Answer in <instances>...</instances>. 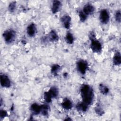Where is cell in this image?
<instances>
[{"label":"cell","instance_id":"obj_21","mask_svg":"<svg viewBox=\"0 0 121 121\" xmlns=\"http://www.w3.org/2000/svg\"><path fill=\"white\" fill-rule=\"evenodd\" d=\"M43 98L44 99L45 102H46V103L49 104L52 102V97L51 94L49 92V91H46L44 93L43 95Z\"/></svg>","mask_w":121,"mask_h":121},{"label":"cell","instance_id":"obj_19","mask_svg":"<svg viewBox=\"0 0 121 121\" xmlns=\"http://www.w3.org/2000/svg\"><path fill=\"white\" fill-rule=\"evenodd\" d=\"M65 41L68 44H71L74 43V37L72 34L69 32H68L65 36Z\"/></svg>","mask_w":121,"mask_h":121},{"label":"cell","instance_id":"obj_17","mask_svg":"<svg viewBox=\"0 0 121 121\" xmlns=\"http://www.w3.org/2000/svg\"><path fill=\"white\" fill-rule=\"evenodd\" d=\"M52 98L57 97L59 95V89L57 86H52L48 90Z\"/></svg>","mask_w":121,"mask_h":121},{"label":"cell","instance_id":"obj_3","mask_svg":"<svg viewBox=\"0 0 121 121\" xmlns=\"http://www.w3.org/2000/svg\"><path fill=\"white\" fill-rule=\"evenodd\" d=\"M90 49L94 53H100L102 50V45L100 42L94 38L90 39Z\"/></svg>","mask_w":121,"mask_h":121},{"label":"cell","instance_id":"obj_11","mask_svg":"<svg viewBox=\"0 0 121 121\" xmlns=\"http://www.w3.org/2000/svg\"><path fill=\"white\" fill-rule=\"evenodd\" d=\"M61 106L63 109L66 110H69L72 108L73 103L69 98H65L61 103Z\"/></svg>","mask_w":121,"mask_h":121},{"label":"cell","instance_id":"obj_27","mask_svg":"<svg viewBox=\"0 0 121 121\" xmlns=\"http://www.w3.org/2000/svg\"><path fill=\"white\" fill-rule=\"evenodd\" d=\"M63 76H64V77H67V76H68V73H66V72L64 73V74H63Z\"/></svg>","mask_w":121,"mask_h":121},{"label":"cell","instance_id":"obj_6","mask_svg":"<svg viewBox=\"0 0 121 121\" xmlns=\"http://www.w3.org/2000/svg\"><path fill=\"white\" fill-rule=\"evenodd\" d=\"M0 82V85L2 87L9 88L11 85V81L9 77L5 74H1Z\"/></svg>","mask_w":121,"mask_h":121},{"label":"cell","instance_id":"obj_28","mask_svg":"<svg viewBox=\"0 0 121 121\" xmlns=\"http://www.w3.org/2000/svg\"><path fill=\"white\" fill-rule=\"evenodd\" d=\"M65 120H66V121H71L72 120V119H70V118H69H69H67L66 119H65Z\"/></svg>","mask_w":121,"mask_h":121},{"label":"cell","instance_id":"obj_26","mask_svg":"<svg viewBox=\"0 0 121 121\" xmlns=\"http://www.w3.org/2000/svg\"><path fill=\"white\" fill-rule=\"evenodd\" d=\"M7 116H8V113L6 111L3 109H1L0 110V118L1 120L4 119Z\"/></svg>","mask_w":121,"mask_h":121},{"label":"cell","instance_id":"obj_24","mask_svg":"<svg viewBox=\"0 0 121 121\" xmlns=\"http://www.w3.org/2000/svg\"><path fill=\"white\" fill-rule=\"evenodd\" d=\"M95 113L99 116L103 115L104 113V112L103 109L99 105H97L95 107Z\"/></svg>","mask_w":121,"mask_h":121},{"label":"cell","instance_id":"obj_16","mask_svg":"<svg viewBox=\"0 0 121 121\" xmlns=\"http://www.w3.org/2000/svg\"><path fill=\"white\" fill-rule=\"evenodd\" d=\"M50 110L49 106L47 104L41 105V112L40 113L44 116H48Z\"/></svg>","mask_w":121,"mask_h":121},{"label":"cell","instance_id":"obj_23","mask_svg":"<svg viewBox=\"0 0 121 121\" xmlns=\"http://www.w3.org/2000/svg\"><path fill=\"white\" fill-rule=\"evenodd\" d=\"M16 1L11 2L8 6V10L11 13L14 12L16 9Z\"/></svg>","mask_w":121,"mask_h":121},{"label":"cell","instance_id":"obj_9","mask_svg":"<svg viewBox=\"0 0 121 121\" xmlns=\"http://www.w3.org/2000/svg\"><path fill=\"white\" fill-rule=\"evenodd\" d=\"M95 10V8L94 6L90 3H87L85 5L83 8V9H82L84 13L87 16L89 15L92 14L94 12Z\"/></svg>","mask_w":121,"mask_h":121},{"label":"cell","instance_id":"obj_7","mask_svg":"<svg viewBox=\"0 0 121 121\" xmlns=\"http://www.w3.org/2000/svg\"><path fill=\"white\" fill-rule=\"evenodd\" d=\"M61 22L66 29H69L71 26V17L68 15H63L60 18Z\"/></svg>","mask_w":121,"mask_h":121},{"label":"cell","instance_id":"obj_2","mask_svg":"<svg viewBox=\"0 0 121 121\" xmlns=\"http://www.w3.org/2000/svg\"><path fill=\"white\" fill-rule=\"evenodd\" d=\"M16 32L12 29H9L4 31L2 36L5 42L7 44L13 43L16 37Z\"/></svg>","mask_w":121,"mask_h":121},{"label":"cell","instance_id":"obj_20","mask_svg":"<svg viewBox=\"0 0 121 121\" xmlns=\"http://www.w3.org/2000/svg\"><path fill=\"white\" fill-rule=\"evenodd\" d=\"M99 89L100 93L104 95H107L109 92V88L103 84H100L99 85Z\"/></svg>","mask_w":121,"mask_h":121},{"label":"cell","instance_id":"obj_4","mask_svg":"<svg viewBox=\"0 0 121 121\" xmlns=\"http://www.w3.org/2000/svg\"><path fill=\"white\" fill-rule=\"evenodd\" d=\"M78 71L82 75H85L88 68V64L86 60H78L76 63Z\"/></svg>","mask_w":121,"mask_h":121},{"label":"cell","instance_id":"obj_14","mask_svg":"<svg viewBox=\"0 0 121 121\" xmlns=\"http://www.w3.org/2000/svg\"><path fill=\"white\" fill-rule=\"evenodd\" d=\"M89 105L86 104V103H84L83 102H82L81 103H78L76 105V109L78 111L81 112H86L88 108Z\"/></svg>","mask_w":121,"mask_h":121},{"label":"cell","instance_id":"obj_18","mask_svg":"<svg viewBox=\"0 0 121 121\" xmlns=\"http://www.w3.org/2000/svg\"><path fill=\"white\" fill-rule=\"evenodd\" d=\"M60 69V66L58 64H55L52 65L51 69V71L52 75H53L55 76H56L58 75V73Z\"/></svg>","mask_w":121,"mask_h":121},{"label":"cell","instance_id":"obj_15","mask_svg":"<svg viewBox=\"0 0 121 121\" xmlns=\"http://www.w3.org/2000/svg\"><path fill=\"white\" fill-rule=\"evenodd\" d=\"M113 64L115 66H119L121 63V55L120 52H117L112 58Z\"/></svg>","mask_w":121,"mask_h":121},{"label":"cell","instance_id":"obj_10","mask_svg":"<svg viewBox=\"0 0 121 121\" xmlns=\"http://www.w3.org/2000/svg\"><path fill=\"white\" fill-rule=\"evenodd\" d=\"M46 38L47 40L51 42H57L59 40V36L57 32L54 30H52L49 33Z\"/></svg>","mask_w":121,"mask_h":121},{"label":"cell","instance_id":"obj_25","mask_svg":"<svg viewBox=\"0 0 121 121\" xmlns=\"http://www.w3.org/2000/svg\"><path fill=\"white\" fill-rule=\"evenodd\" d=\"M115 19L117 22L120 23L121 20V13L120 10H118L115 13Z\"/></svg>","mask_w":121,"mask_h":121},{"label":"cell","instance_id":"obj_12","mask_svg":"<svg viewBox=\"0 0 121 121\" xmlns=\"http://www.w3.org/2000/svg\"><path fill=\"white\" fill-rule=\"evenodd\" d=\"M61 7V2L59 0H53L51 6V11L53 14H56L60 9Z\"/></svg>","mask_w":121,"mask_h":121},{"label":"cell","instance_id":"obj_13","mask_svg":"<svg viewBox=\"0 0 121 121\" xmlns=\"http://www.w3.org/2000/svg\"><path fill=\"white\" fill-rule=\"evenodd\" d=\"M30 111L34 115H38L41 112V105L37 103H33L30 106Z\"/></svg>","mask_w":121,"mask_h":121},{"label":"cell","instance_id":"obj_8","mask_svg":"<svg viewBox=\"0 0 121 121\" xmlns=\"http://www.w3.org/2000/svg\"><path fill=\"white\" fill-rule=\"evenodd\" d=\"M37 32L36 26L35 23H32L29 24L26 28V33L27 35L31 37H34Z\"/></svg>","mask_w":121,"mask_h":121},{"label":"cell","instance_id":"obj_5","mask_svg":"<svg viewBox=\"0 0 121 121\" xmlns=\"http://www.w3.org/2000/svg\"><path fill=\"white\" fill-rule=\"evenodd\" d=\"M99 19L103 24H107L110 20V14L106 9L101 10L99 14Z\"/></svg>","mask_w":121,"mask_h":121},{"label":"cell","instance_id":"obj_22","mask_svg":"<svg viewBox=\"0 0 121 121\" xmlns=\"http://www.w3.org/2000/svg\"><path fill=\"white\" fill-rule=\"evenodd\" d=\"M78 16H79L80 20L83 22H85L87 18V16L86 14H85L82 10L79 11Z\"/></svg>","mask_w":121,"mask_h":121},{"label":"cell","instance_id":"obj_1","mask_svg":"<svg viewBox=\"0 0 121 121\" xmlns=\"http://www.w3.org/2000/svg\"><path fill=\"white\" fill-rule=\"evenodd\" d=\"M80 94L82 102L90 105L94 100V93L91 86L87 84H83L80 88Z\"/></svg>","mask_w":121,"mask_h":121}]
</instances>
